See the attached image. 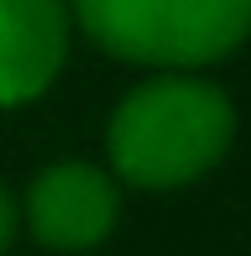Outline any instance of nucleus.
Segmentation results:
<instances>
[{"label": "nucleus", "mask_w": 251, "mask_h": 256, "mask_svg": "<svg viewBox=\"0 0 251 256\" xmlns=\"http://www.w3.org/2000/svg\"><path fill=\"white\" fill-rule=\"evenodd\" d=\"M10 240H16V199H10V188L0 183V256L10 251Z\"/></svg>", "instance_id": "obj_5"}, {"label": "nucleus", "mask_w": 251, "mask_h": 256, "mask_svg": "<svg viewBox=\"0 0 251 256\" xmlns=\"http://www.w3.org/2000/svg\"><path fill=\"white\" fill-rule=\"evenodd\" d=\"M120 194L89 162H58L32 178L26 194V225L52 251H89L116 230Z\"/></svg>", "instance_id": "obj_3"}, {"label": "nucleus", "mask_w": 251, "mask_h": 256, "mask_svg": "<svg viewBox=\"0 0 251 256\" xmlns=\"http://www.w3.org/2000/svg\"><path fill=\"white\" fill-rule=\"evenodd\" d=\"M236 136V110L204 78H152L131 89L110 115V162L136 188H184L204 178Z\"/></svg>", "instance_id": "obj_1"}, {"label": "nucleus", "mask_w": 251, "mask_h": 256, "mask_svg": "<svg viewBox=\"0 0 251 256\" xmlns=\"http://www.w3.org/2000/svg\"><path fill=\"white\" fill-rule=\"evenodd\" d=\"M68 58L63 0H0V110L32 104Z\"/></svg>", "instance_id": "obj_4"}, {"label": "nucleus", "mask_w": 251, "mask_h": 256, "mask_svg": "<svg viewBox=\"0 0 251 256\" xmlns=\"http://www.w3.org/2000/svg\"><path fill=\"white\" fill-rule=\"evenodd\" d=\"M78 26L105 52L152 68H199L251 32V0H74Z\"/></svg>", "instance_id": "obj_2"}]
</instances>
